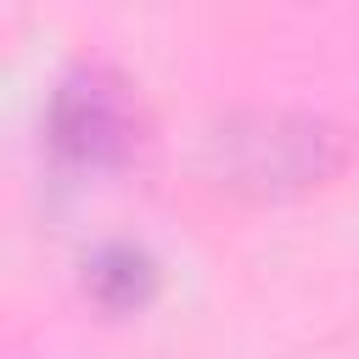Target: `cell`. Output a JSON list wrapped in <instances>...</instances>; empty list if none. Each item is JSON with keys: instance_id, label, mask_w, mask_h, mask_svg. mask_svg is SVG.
I'll use <instances>...</instances> for the list:
<instances>
[{"instance_id": "obj_2", "label": "cell", "mask_w": 359, "mask_h": 359, "mask_svg": "<svg viewBox=\"0 0 359 359\" xmlns=\"http://www.w3.org/2000/svg\"><path fill=\"white\" fill-rule=\"evenodd\" d=\"M50 140L73 163H118L140 140V107L107 62H73L50 95Z\"/></svg>"}, {"instance_id": "obj_3", "label": "cell", "mask_w": 359, "mask_h": 359, "mask_svg": "<svg viewBox=\"0 0 359 359\" xmlns=\"http://www.w3.org/2000/svg\"><path fill=\"white\" fill-rule=\"evenodd\" d=\"M151 280H157L151 258H146L140 247H129V241L101 247L95 264H90V286H95V297H107V303H140V297L151 292Z\"/></svg>"}, {"instance_id": "obj_1", "label": "cell", "mask_w": 359, "mask_h": 359, "mask_svg": "<svg viewBox=\"0 0 359 359\" xmlns=\"http://www.w3.org/2000/svg\"><path fill=\"white\" fill-rule=\"evenodd\" d=\"M208 151L230 185L303 191L348 157V140L314 112H236L208 135Z\"/></svg>"}]
</instances>
